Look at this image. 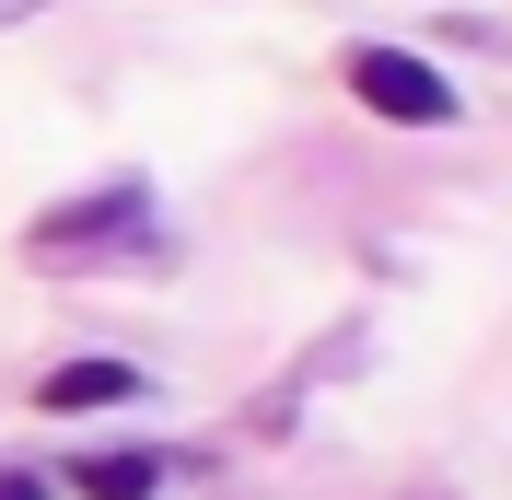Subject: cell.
<instances>
[{"instance_id": "cell-1", "label": "cell", "mask_w": 512, "mask_h": 500, "mask_svg": "<svg viewBox=\"0 0 512 500\" xmlns=\"http://www.w3.org/2000/svg\"><path fill=\"white\" fill-rule=\"evenodd\" d=\"M350 94L373 117H396V128H443L454 117V82L431 59H408V47H350Z\"/></svg>"}, {"instance_id": "cell-2", "label": "cell", "mask_w": 512, "mask_h": 500, "mask_svg": "<svg viewBox=\"0 0 512 500\" xmlns=\"http://www.w3.org/2000/svg\"><path fill=\"white\" fill-rule=\"evenodd\" d=\"M117 233H152V198L140 187H105V198H82V210L35 221V245H117Z\"/></svg>"}, {"instance_id": "cell-3", "label": "cell", "mask_w": 512, "mask_h": 500, "mask_svg": "<svg viewBox=\"0 0 512 500\" xmlns=\"http://www.w3.org/2000/svg\"><path fill=\"white\" fill-rule=\"evenodd\" d=\"M70 489H82V500H152L163 466H152V454H94V466H70Z\"/></svg>"}, {"instance_id": "cell-4", "label": "cell", "mask_w": 512, "mask_h": 500, "mask_svg": "<svg viewBox=\"0 0 512 500\" xmlns=\"http://www.w3.org/2000/svg\"><path fill=\"white\" fill-rule=\"evenodd\" d=\"M140 396V373H117V361H70V373H47V407H117Z\"/></svg>"}, {"instance_id": "cell-5", "label": "cell", "mask_w": 512, "mask_h": 500, "mask_svg": "<svg viewBox=\"0 0 512 500\" xmlns=\"http://www.w3.org/2000/svg\"><path fill=\"white\" fill-rule=\"evenodd\" d=\"M0 500H47V489H35V477H0Z\"/></svg>"}]
</instances>
